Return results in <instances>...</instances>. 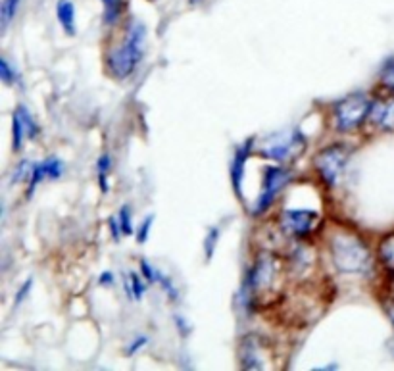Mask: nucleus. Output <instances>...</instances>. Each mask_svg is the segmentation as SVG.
<instances>
[{
  "instance_id": "nucleus-18",
  "label": "nucleus",
  "mask_w": 394,
  "mask_h": 371,
  "mask_svg": "<svg viewBox=\"0 0 394 371\" xmlns=\"http://www.w3.org/2000/svg\"><path fill=\"white\" fill-rule=\"evenodd\" d=\"M102 4H104V21L108 26H114L121 16L124 0H102Z\"/></svg>"
},
{
  "instance_id": "nucleus-22",
  "label": "nucleus",
  "mask_w": 394,
  "mask_h": 371,
  "mask_svg": "<svg viewBox=\"0 0 394 371\" xmlns=\"http://www.w3.org/2000/svg\"><path fill=\"white\" fill-rule=\"evenodd\" d=\"M217 241H219V227H212V229L208 231L206 239H204V254H206L208 262L214 258Z\"/></svg>"
},
{
  "instance_id": "nucleus-15",
  "label": "nucleus",
  "mask_w": 394,
  "mask_h": 371,
  "mask_svg": "<svg viewBox=\"0 0 394 371\" xmlns=\"http://www.w3.org/2000/svg\"><path fill=\"white\" fill-rule=\"evenodd\" d=\"M127 292H129V297L133 300H143L144 292H146L143 273L129 272V275H127Z\"/></svg>"
},
{
  "instance_id": "nucleus-7",
  "label": "nucleus",
  "mask_w": 394,
  "mask_h": 371,
  "mask_svg": "<svg viewBox=\"0 0 394 371\" xmlns=\"http://www.w3.org/2000/svg\"><path fill=\"white\" fill-rule=\"evenodd\" d=\"M322 225V216L315 210L290 208L279 216V229L293 239H308Z\"/></svg>"
},
{
  "instance_id": "nucleus-11",
  "label": "nucleus",
  "mask_w": 394,
  "mask_h": 371,
  "mask_svg": "<svg viewBox=\"0 0 394 371\" xmlns=\"http://www.w3.org/2000/svg\"><path fill=\"white\" fill-rule=\"evenodd\" d=\"M252 148H254V139L244 141L237 150H235L233 162H231V183H233L235 194L242 197V179H244V168L246 162L252 154Z\"/></svg>"
},
{
  "instance_id": "nucleus-19",
  "label": "nucleus",
  "mask_w": 394,
  "mask_h": 371,
  "mask_svg": "<svg viewBox=\"0 0 394 371\" xmlns=\"http://www.w3.org/2000/svg\"><path fill=\"white\" fill-rule=\"evenodd\" d=\"M379 83L385 91L393 92L394 94V56L391 60H386L381 68V73H379Z\"/></svg>"
},
{
  "instance_id": "nucleus-24",
  "label": "nucleus",
  "mask_w": 394,
  "mask_h": 371,
  "mask_svg": "<svg viewBox=\"0 0 394 371\" xmlns=\"http://www.w3.org/2000/svg\"><path fill=\"white\" fill-rule=\"evenodd\" d=\"M0 77H2V81L6 83V85H12V83L19 81V75L16 70H12V66L6 58H2L0 60Z\"/></svg>"
},
{
  "instance_id": "nucleus-25",
  "label": "nucleus",
  "mask_w": 394,
  "mask_h": 371,
  "mask_svg": "<svg viewBox=\"0 0 394 371\" xmlns=\"http://www.w3.org/2000/svg\"><path fill=\"white\" fill-rule=\"evenodd\" d=\"M33 168H35V163L31 162H21L16 168V172L12 175V183H19V181H26L27 177L31 179V175H33Z\"/></svg>"
},
{
  "instance_id": "nucleus-6",
  "label": "nucleus",
  "mask_w": 394,
  "mask_h": 371,
  "mask_svg": "<svg viewBox=\"0 0 394 371\" xmlns=\"http://www.w3.org/2000/svg\"><path fill=\"white\" fill-rule=\"evenodd\" d=\"M290 181V172L287 168H281V166H268L264 170L262 175V192L260 197L254 202V208H252V216L260 217L262 214H266L269 206L277 200L281 194V190L285 189Z\"/></svg>"
},
{
  "instance_id": "nucleus-14",
  "label": "nucleus",
  "mask_w": 394,
  "mask_h": 371,
  "mask_svg": "<svg viewBox=\"0 0 394 371\" xmlns=\"http://www.w3.org/2000/svg\"><path fill=\"white\" fill-rule=\"evenodd\" d=\"M377 258L381 265L388 270V272H394V231L386 233L379 245H377Z\"/></svg>"
},
{
  "instance_id": "nucleus-17",
  "label": "nucleus",
  "mask_w": 394,
  "mask_h": 371,
  "mask_svg": "<svg viewBox=\"0 0 394 371\" xmlns=\"http://www.w3.org/2000/svg\"><path fill=\"white\" fill-rule=\"evenodd\" d=\"M19 2L21 0H2V6H0V23H2V29L8 28L10 21L16 18Z\"/></svg>"
},
{
  "instance_id": "nucleus-29",
  "label": "nucleus",
  "mask_w": 394,
  "mask_h": 371,
  "mask_svg": "<svg viewBox=\"0 0 394 371\" xmlns=\"http://www.w3.org/2000/svg\"><path fill=\"white\" fill-rule=\"evenodd\" d=\"M110 229H112V237H114L116 241H119V237L124 235V233H121V227H119L117 217H112V219H110Z\"/></svg>"
},
{
  "instance_id": "nucleus-12",
  "label": "nucleus",
  "mask_w": 394,
  "mask_h": 371,
  "mask_svg": "<svg viewBox=\"0 0 394 371\" xmlns=\"http://www.w3.org/2000/svg\"><path fill=\"white\" fill-rule=\"evenodd\" d=\"M369 121L381 131H394V94L386 99L373 100V108L369 114Z\"/></svg>"
},
{
  "instance_id": "nucleus-31",
  "label": "nucleus",
  "mask_w": 394,
  "mask_h": 371,
  "mask_svg": "<svg viewBox=\"0 0 394 371\" xmlns=\"http://www.w3.org/2000/svg\"><path fill=\"white\" fill-rule=\"evenodd\" d=\"M188 2H190V4H195V2H200V0H188Z\"/></svg>"
},
{
  "instance_id": "nucleus-9",
  "label": "nucleus",
  "mask_w": 394,
  "mask_h": 371,
  "mask_svg": "<svg viewBox=\"0 0 394 371\" xmlns=\"http://www.w3.org/2000/svg\"><path fill=\"white\" fill-rule=\"evenodd\" d=\"M39 135V126H37L33 114L19 104L16 112H14V118H12V146L14 150H21L23 141L26 139H35Z\"/></svg>"
},
{
  "instance_id": "nucleus-1",
  "label": "nucleus",
  "mask_w": 394,
  "mask_h": 371,
  "mask_svg": "<svg viewBox=\"0 0 394 371\" xmlns=\"http://www.w3.org/2000/svg\"><path fill=\"white\" fill-rule=\"evenodd\" d=\"M329 254L337 272L344 275H362L371 270V248L356 231L335 229L329 237Z\"/></svg>"
},
{
  "instance_id": "nucleus-26",
  "label": "nucleus",
  "mask_w": 394,
  "mask_h": 371,
  "mask_svg": "<svg viewBox=\"0 0 394 371\" xmlns=\"http://www.w3.org/2000/svg\"><path fill=\"white\" fill-rule=\"evenodd\" d=\"M154 216H146L143 219V223L139 225V231H137V241L139 243H146L148 237H150V229H152Z\"/></svg>"
},
{
  "instance_id": "nucleus-16",
  "label": "nucleus",
  "mask_w": 394,
  "mask_h": 371,
  "mask_svg": "<svg viewBox=\"0 0 394 371\" xmlns=\"http://www.w3.org/2000/svg\"><path fill=\"white\" fill-rule=\"evenodd\" d=\"M154 283L156 285H160L161 290L168 294V299L170 300H177L179 299V290H177V287L173 285V281H171V277H168L166 273H161L158 268H156V273H154Z\"/></svg>"
},
{
  "instance_id": "nucleus-4",
  "label": "nucleus",
  "mask_w": 394,
  "mask_h": 371,
  "mask_svg": "<svg viewBox=\"0 0 394 371\" xmlns=\"http://www.w3.org/2000/svg\"><path fill=\"white\" fill-rule=\"evenodd\" d=\"M277 281V260L271 254H260L258 260L254 262L246 279H244V290L242 297L246 304H254L256 300L260 299L262 294H268L269 290L273 289Z\"/></svg>"
},
{
  "instance_id": "nucleus-21",
  "label": "nucleus",
  "mask_w": 394,
  "mask_h": 371,
  "mask_svg": "<svg viewBox=\"0 0 394 371\" xmlns=\"http://www.w3.org/2000/svg\"><path fill=\"white\" fill-rule=\"evenodd\" d=\"M97 170H99V181L102 192H108V173L112 170V158L110 154H102L97 162Z\"/></svg>"
},
{
  "instance_id": "nucleus-5",
  "label": "nucleus",
  "mask_w": 394,
  "mask_h": 371,
  "mask_svg": "<svg viewBox=\"0 0 394 371\" xmlns=\"http://www.w3.org/2000/svg\"><path fill=\"white\" fill-rule=\"evenodd\" d=\"M348 158V148L344 145H339V143L322 148L314 158V170L319 175L322 183H325L329 189H335L341 183Z\"/></svg>"
},
{
  "instance_id": "nucleus-23",
  "label": "nucleus",
  "mask_w": 394,
  "mask_h": 371,
  "mask_svg": "<svg viewBox=\"0 0 394 371\" xmlns=\"http://www.w3.org/2000/svg\"><path fill=\"white\" fill-rule=\"evenodd\" d=\"M117 221H119V227H121V233H124V235H133V216H131V208H129V206H124V208L119 210Z\"/></svg>"
},
{
  "instance_id": "nucleus-20",
  "label": "nucleus",
  "mask_w": 394,
  "mask_h": 371,
  "mask_svg": "<svg viewBox=\"0 0 394 371\" xmlns=\"http://www.w3.org/2000/svg\"><path fill=\"white\" fill-rule=\"evenodd\" d=\"M39 166H41L46 179H58L63 173V163L58 158H48V160L41 162Z\"/></svg>"
},
{
  "instance_id": "nucleus-30",
  "label": "nucleus",
  "mask_w": 394,
  "mask_h": 371,
  "mask_svg": "<svg viewBox=\"0 0 394 371\" xmlns=\"http://www.w3.org/2000/svg\"><path fill=\"white\" fill-rule=\"evenodd\" d=\"M99 283H100V285H112V283H114V273H112V272H104V273H102V275H100Z\"/></svg>"
},
{
  "instance_id": "nucleus-3",
  "label": "nucleus",
  "mask_w": 394,
  "mask_h": 371,
  "mask_svg": "<svg viewBox=\"0 0 394 371\" xmlns=\"http://www.w3.org/2000/svg\"><path fill=\"white\" fill-rule=\"evenodd\" d=\"M373 100L366 92H352L333 104V127L339 133H352L369 119Z\"/></svg>"
},
{
  "instance_id": "nucleus-10",
  "label": "nucleus",
  "mask_w": 394,
  "mask_h": 371,
  "mask_svg": "<svg viewBox=\"0 0 394 371\" xmlns=\"http://www.w3.org/2000/svg\"><path fill=\"white\" fill-rule=\"evenodd\" d=\"M266 350H264V343L260 337L248 335L242 339L241 348H239V360H241L242 368L246 370H262L268 368V360H266Z\"/></svg>"
},
{
  "instance_id": "nucleus-2",
  "label": "nucleus",
  "mask_w": 394,
  "mask_h": 371,
  "mask_svg": "<svg viewBox=\"0 0 394 371\" xmlns=\"http://www.w3.org/2000/svg\"><path fill=\"white\" fill-rule=\"evenodd\" d=\"M144 52H146V28L143 21L133 19L127 28L126 41L108 54V72L116 79H127L141 63Z\"/></svg>"
},
{
  "instance_id": "nucleus-13",
  "label": "nucleus",
  "mask_w": 394,
  "mask_h": 371,
  "mask_svg": "<svg viewBox=\"0 0 394 371\" xmlns=\"http://www.w3.org/2000/svg\"><path fill=\"white\" fill-rule=\"evenodd\" d=\"M56 16H58V21L63 31L68 35H75V6L72 0H58Z\"/></svg>"
},
{
  "instance_id": "nucleus-28",
  "label": "nucleus",
  "mask_w": 394,
  "mask_h": 371,
  "mask_svg": "<svg viewBox=\"0 0 394 371\" xmlns=\"http://www.w3.org/2000/svg\"><path fill=\"white\" fill-rule=\"evenodd\" d=\"M146 343H148V339H146V337H135L133 343L127 346V356H135V354L139 352V350H141Z\"/></svg>"
},
{
  "instance_id": "nucleus-8",
  "label": "nucleus",
  "mask_w": 394,
  "mask_h": 371,
  "mask_svg": "<svg viewBox=\"0 0 394 371\" xmlns=\"http://www.w3.org/2000/svg\"><path fill=\"white\" fill-rule=\"evenodd\" d=\"M306 146H308V143H306L302 133L288 131V133H279L277 137L268 139L266 146L262 148V154L269 158V160H273V162L285 163L300 158L304 154Z\"/></svg>"
},
{
  "instance_id": "nucleus-27",
  "label": "nucleus",
  "mask_w": 394,
  "mask_h": 371,
  "mask_svg": "<svg viewBox=\"0 0 394 371\" xmlns=\"http://www.w3.org/2000/svg\"><path fill=\"white\" fill-rule=\"evenodd\" d=\"M31 289H33V279H27L21 287H19V290H18V294H16V300H14V304L16 306H19L23 300L29 297V292H31Z\"/></svg>"
}]
</instances>
